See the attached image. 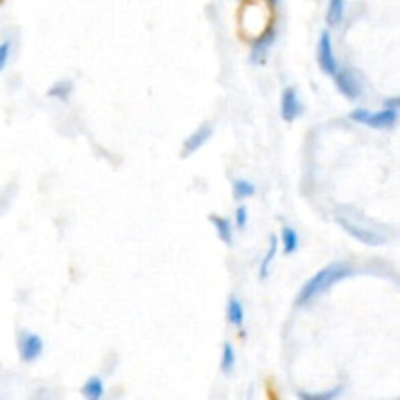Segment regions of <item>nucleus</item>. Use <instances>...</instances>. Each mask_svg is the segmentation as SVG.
I'll return each mask as SVG.
<instances>
[{
    "label": "nucleus",
    "instance_id": "nucleus-22",
    "mask_svg": "<svg viewBox=\"0 0 400 400\" xmlns=\"http://www.w3.org/2000/svg\"><path fill=\"white\" fill-rule=\"evenodd\" d=\"M384 108L399 109V108H400V96H399V98H391V100L384 102Z\"/></svg>",
    "mask_w": 400,
    "mask_h": 400
},
{
    "label": "nucleus",
    "instance_id": "nucleus-4",
    "mask_svg": "<svg viewBox=\"0 0 400 400\" xmlns=\"http://www.w3.org/2000/svg\"><path fill=\"white\" fill-rule=\"evenodd\" d=\"M334 78H336L338 90L342 92L348 100H358L359 94H361V88H359L358 78H356V75L351 71H340L338 68V73L334 75Z\"/></svg>",
    "mask_w": 400,
    "mask_h": 400
},
{
    "label": "nucleus",
    "instance_id": "nucleus-16",
    "mask_svg": "<svg viewBox=\"0 0 400 400\" xmlns=\"http://www.w3.org/2000/svg\"><path fill=\"white\" fill-rule=\"evenodd\" d=\"M342 225L346 226V231H348V233L353 234V236H356V238H359V241L367 242V244H379V242H381V238H379V236H375L373 233L361 231L359 226H353L351 223H348V221H344V219H342Z\"/></svg>",
    "mask_w": 400,
    "mask_h": 400
},
{
    "label": "nucleus",
    "instance_id": "nucleus-18",
    "mask_svg": "<svg viewBox=\"0 0 400 400\" xmlns=\"http://www.w3.org/2000/svg\"><path fill=\"white\" fill-rule=\"evenodd\" d=\"M73 92V84L71 83H59L55 84L49 90L51 98H61V100H67L68 94Z\"/></svg>",
    "mask_w": 400,
    "mask_h": 400
},
{
    "label": "nucleus",
    "instance_id": "nucleus-7",
    "mask_svg": "<svg viewBox=\"0 0 400 400\" xmlns=\"http://www.w3.org/2000/svg\"><path fill=\"white\" fill-rule=\"evenodd\" d=\"M213 135V129H211V126H201L198 131H193L190 137H188V141H186V145H183V152L186 154H190V152H193V150H200L205 143L209 141V137Z\"/></svg>",
    "mask_w": 400,
    "mask_h": 400
},
{
    "label": "nucleus",
    "instance_id": "nucleus-3",
    "mask_svg": "<svg viewBox=\"0 0 400 400\" xmlns=\"http://www.w3.org/2000/svg\"><path fill=\"white\" fill-rule=\"evenodd\" d=\"M318 67L322 73L326 75L334 76L338 73V61L334 57V49H332V40H330V34L328 32H322L320 35V42H318Z\"/></svg>",
    "mask_w": 400,
    "mask_h": 400
},
{
    "label": "nucleus",
    "instance_id": "nucleus-5",
    "mask_svg": "<svg viewBox=\"0 0 400 400\" xmlns=\"http://www.w3.org/2000/svg\"><path fill=\"white\" fill-rule=\"evenodd\" d=\"M43 351V340L37 336V334L32 332H24L22 338H20V353H22V359L24 361H35V359L42 356Z\"/></svg>",
    "mask_w": 400,
    "mask_h": 400
},
{
    "label": "nucleus",
    "instance_id": "nucleus-10",
    "mask_svg": "<svg viewBox=\"0 0 400 400\" xmlns=\"http://www.w3.org/2000/svg\"><path fill=\"white\" fill-rule=\"evenodd\" d=\"M344 10H346V0H330L328 2V12H326V22L328 25H338L342 22Z\"/></svg>",
    "mask_w": 400,
    "mask_h": 400
},
{
    "label": "nucleus",
    "instance_id": "nucleus-23",
    "mask_svg": "<svg viewBox=\"0 0 400 400\" xmlns=\"http://www.w3.org/2000/svg\"><path fill=\"white\" fill-rule=\"evenodd\" d=\"M272 2H274V4H275V2H277V0H272Z\"/></svg>",
    "mask_w": 400,
    "mask_h": 400
},
{
    "label": "nucleus",
    "instance_id": "nucleus-21",
    "mask_svg": "<svg viewBox=\"0 0 400 400\" xmlns=\"http://www.w3.org/2000/svg\"><path fill=\"white\" fill-rule=\"evenodd\" d=\"M8 57H10V42L0 43V71L6 67Z\"/></svg>",
    "mask_w": 400,
    "mask_h": 400
},
{
    "label": "nucleus",
    "instance_id": "nucleus-9",
    "mask_svg": "<svg viewBox=\"0 0 400 400\" xmlns=\"http://www.w3.org/2000/svg\"><path fill=\"white\" fill-rule=\"evenodd\" d=\"M209 221H211V223L215 225V229H217L219 238L231 246V244H233V225H231V221L225 217H217V215H211Z\"/></svg>",
    "mask_w": 400,
    "mask_h": 400
},
{
    "label": "nucleus",
    "instance_id": "nucleus-1",
    "mask_svg": "<svg viewBox=\"0 0 400 400\" xmlns=\"http://www.w3.org/2000/svg\"><path fill=\"white\" fill-rule=\"evenodd\" d=\"M348 275H351V267L348 264H330V266L322 267L318 274L313 275L309 281L303 285V289L299 291V297H297V305L299 307L309 305L310 301L317 299L320 293H325L334 284L346 279Z\"/></svg>",
    "mask_w": 400,
    "mask_h": 400
},
{
    "label": "nucleus",
    "instance_id": "nucleus-20",
    "mask_svg": "<svg viewBox=\"0 0 400 400\" xmlns=\"http://www.w3.org/2000/svg\"><path fill=\"white\" fill-rule=\"evenodd\" d=\"M236 226L241 229V231H244L246 229V225H248V211H246V207H238L236 209Z\"/></svg>",
    "mask_w": 400,
    "mask_h": 400
},
{
    "label": "nucleus",
    "instance_id": "nucleus-17",
    "mask_svg": "<svg viewBox=\"0 0 400 400\" xmlns=\"http://www.w3.org/2000/svg\"><path fill=\"white\" fill-rule=\"evenodd\" d=\"M234 363H236V356H234L233 346L226 342L225 346H223V358H221V369H223L225 375H229V373L233 371Z\"/></svg>",
    "mask_w": 400,
    "mask_h": 400
},
{
    "label": "nucleus",
    "instance_id": "nucleus-11",
    "mask_svg": "<svg viewBox=\"0 0 400 400\" xmlns=\"http://www.w3.org/2000/svg\"><path fill=\"white\" fill-rule=\"evenodd\" d=\"M226 318L229 322L234 326H242L244 322V309H242V303L236 297H231L229 299V305H226Z\"/></svg>",
    "mask_w": 400,
    "mask_h": 400
},
{
    "label": "nucleus",
    "instance_id": "nucleus-6",
    "mask_svg": "<svg viewBox=\"0 0 400 400\" xmlns=\"http://www.w3.org/2000/svg\"><path fill=\"white\" fill-rule=\"evenodd\" d=\"M303 111V106H301L299 94L295 88H287L281 96V117L285 121H293L297 119Z\"/></svg>",
    "mask_w": 400,
    "mask_h": 400
},
{
    "label": "nucleus",
    "instance_id": "nucleus-8",
    "mask_svg": "<svg viewBox=\"0 0 400 400\" xmlns=\"http://www.w3.org/2000/svg\"><path fill=\"white\" fill-rule=\"evenodd\" d=\"M274 30L272 32H267V34H264L262 37H258L254 43V47H252V63L254 65H262L264 61H266V53H267V47L272 45V42H274Z\"/></svg>",
    "mask_w": 400,
    "mask_h": 400
},
{
    "label": "nucleus",
    "instance_id": "nucleus-14",
    "mask_svg": "<svg viewBox=\"0 0 400 400\" xmlns=\"http://www.w3.org/2000/svg\"><path fill=\"white\" fill-rule=\"evenodd\" d=\"M233 193L234 200H246V198H252L256 193V188L254 183L248 182V180H234L233 182Z\"/></svg>",
    "mask_w": 400,
    "mask_h": 400
},
{
    "label": "nucleus",
    "instance_id": "nucleus-2",
    "mask_svg": "<svg viewBox=\"0 0 400 400\" xmlns=\"http://www.w3.org/2000/svg\"><path fill=\"white\" fill-rule=\"evenodd\" d=\"M351 119L353 121H358V123H365V126L373 127V129H389L396 123V119H399V114H396V109H391V108H384L383 111H379V114H371V111H367V109H353L351 111Z\"/></svg>",
    "mask_w": 400,
    "mask_h": 400
},
{
    "label": "nucleus",
    "instance_id": "nucleus-15",
    "mask_svg": "<svg viewBox=\"0 0 400 400\" xmlns=\"http://www.w3.org/2000/svg\"><path fill=\"white\" fill-rule=\"evenodd\" d=\"M281 238H284V252L287 254V256L293 254V252L299 248V234L295 233L291 226H284Z\"/></svg>",
    "mask_w": 400,
    "mask_h": 400
},
{
    "label": "nucleus",
    "instance_id": "nucleus-13",
    "mask_svg": "<svg viewBox=\"0 0 400 400\" xmlns=\"http://www.w3.org/2000/svg\"><path fill=\"white\" fill-rule=\"evenodd\" d=\"M275 254H277V238L272 236L269 238V248H267L266 256L262 260V266H260V277L262 279H266L267 275H269V267H272V262L275 260Z\"/></svg>",
    "mask_w": 400,
    "mask_h": 400
},
{
    "label": "nucleus",
    "instance_id": "nucleus-19",
    "mask_svg": "<svg viewBox=\"0 0 400 400\" xmlns=\"http://www.w3.org/2000/svg\"><path fill=\"white\" fill-rule=\"evenodd\" d=\"M340 392H342V389L338 387V389H334V391L320 392V394H305V392H299V396L307 400H328V399H334V396H338Z\"/></svg>",
    "mask_w": 400,
    "mask_h": 400
},
{
    "label": "nucleus",
    "instance_id": "nucleus-12",
    "mask_svg": "<svg viewBox=\"0 0 400 400\" xmlns=\"http://www.w3.org/2000/svg\"><path fill=\"white\" fill-rule=\"evenodd\" d=\"M83 394L88 400H98L104 396V383L100 377H90L83 387Z\"/></svg>",
    "mask_w": 400,
    "mask_h": 400
}]
</instances>
